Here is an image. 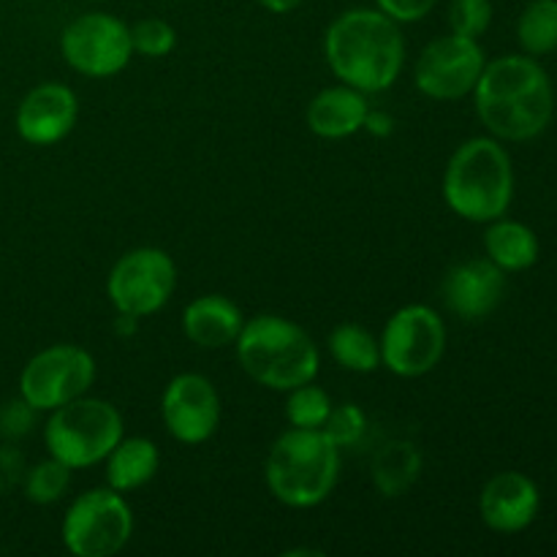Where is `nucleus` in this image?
<instances>
[{"label": "nucleus", "mask_w": 557, "mask_h": 557, "mask_svg": "<svg viewBox=\"0 0 557 557\" xmlns=\"http://www.w3.org/2000/svg\"><path fill=\"white\" fill-rule=\"evenodd\" d=\"M476 114L500 141H531L549 128L555 90L531 54H504L484 65L473 87Z\"/></svg>", "instance_id": "nucleus-1"}, {"label": "nucleus", "mask_w": 557, "mask_h": 557, "mask_svg": "<svg viewBox=\"0 0 557 557\" xmlns=\"http://www.w3.org/2000/svg\"><path fill=\"white\" fill-rule=\"evenodd\" d=\"M324 54L332 74L364 96L389 90L406 63L400 25L379 9H348L326 27Z\"/></svg>", "instance_id": "nucleus-2"}, {"label": "nucleus", "mask_w": 557, "mask_h": 557, "mask_svg": "<svg viewBox=\"0 0 557 557\" xmlns=\"http://www.w3.org/2000/svg\"><path fill=\"white\" fill-rule=\"evenodd\" d=\"M444 201L455 215L490 223L506 215L515 199V169L500 139L473 136L451 152L444 172Z\"/></svg>", "instance_id": "nucleus-3"}, {"label": "nucleus", "mask_w": 557, "mask_h": 557, "mask_svg": "<svg viewBox=\"0 0 557 557\" xmlns=\"http://www.w3.org/2000/svg\"><path fill=\"white\" fill-rule=\"evenodd\" d=\"M234 348L245 373L272 392H292L310 384L321 370L313 337L283 315L261 313L245 321Z\"/></svg>", "instance_id": "nucleus-4"}, {"label": "nucleus", "mask_w": 557, "mask_h": 557, "mask_svg": "<svg viewBox=\"0 0 557 557\" xmlns=\"http://www.w3.org/2000/svg\"><path fill=\"white\" fill-rule=\"evenodd\" d=\"M264 479L283 506L313 509L330 498L341 479V449L324 430L292 428L270 446Z\"/></svg>", "instance_id": "nucleus-5"}, {"label": "nucleus", "mask_w": 557, "mask_h": 557, "mask_svg": "<svg viewBox=\"0 0 557 557\" xmlns=\"http://www.w3.org/2000/svg\"><path fill=\"white\" fill-rule=\"evenodd\" d=\"M123 435V413L109 400L87 395L49 411L44 424V446L49 457L69 466L71 471L92 468L107 460Z\"/></svg>", "instance_id": "nucleus-6"}, {"label": "nucleus", "mask_w": 557, "mask_h": 557, "mask_svg": "<svg viewBox=\"0 0 557 557\" xmlns=\"http://www.w3.org/2000/svg\"><path fill=\"white\" fill-rule=\"evenodd\" d=\"M134 536V511L123 493L96 487L65 509L60 539L76 557H112Z\"/></svg>", "instance_id": "nucleus-7"}, {"label": "nucleus", "mask_w": 557, "mask_h": 557, "mask_svg": "<svg viewBox=\"0 0 557 557\" xmlns=\"http://www.w3.org/2000/svg\"><path fill=\"white\" fill-rule=\"evenodd\" d=\"M381 364L400 379H419L438 368L446 351V324L428 305H406L379 337Z\"/></svg>", "instance_id": "nucleus-8"}, {"label": "nucleus", "mask_w": 557, "mask_h": 557, "mask_svg": "<svg viewBox=\"0 0 557 557\" xmlns=\"http://www.w3.org/2000/svg\"><path fill=\"white\" fill-rule=\"evenodd\" d=\"M96 381V359L74 343H60L38 351L20 373V397L27 406L54 411L76 397L87 395Z\"/></svg>", "instance_id": "nucleus-9"}, {"label": "nucleus", "mask_w": 557, "mask_h": 557, "mask_svg": "<svg viewBox=\"0 0 557 557\" xmlns=\"http://www.w3.org/2000/svg\"><path fill=\"white\" fill-rule=\"evenodd\" d=\"M177 267L161 248H134L114 261L107 277V297L114 310L134 319L158 313L172 299Z\"/></svg>", "instance_id": "nucleus-10"}, {"label": "nucleus", "mask_w": 557, "mask_h": 557, "mask_svg": "<svg viewBox=\"0 0 557 557\" xmlns=\"http://www.w3.org/2000/svg\"><path fill=\"white\" fill-rule=\"evenodd\" d=\"M60 52L76 74L107 79L131 63L134 47L123 20L103 11H90L65 25L60 36Z\"/></svg>", "instance_id": "nucleus-11"}, {"label": "nucleus", "mask_w": 557, "mask_h": 557, "mask_svg": "<svg viewBox=\"0 0 557 557\" xmlns=\"http://www.w3.org/2000/svg\"><path fill=\"white\" fill-rule=\"evenodd\" d=\"M484 65L487 58L476 38L449 33L422 49L413 65V82L419 92L433 101H460L471 96Z\"/></svg>", "instance_id": "nucleus-12"}, {"label": "nucleus", "mask_w": 557, "mask_h": 557, "mask_svg": "<svg viewBox=\"0 0 557 557\" xmlns=\"http://www.w3.org/2000/svg\"><path fill=\"white\" fill-rule=\"evenodd\" d=\"M161 417L177 444H205L221 424V397L215 384L201 373L174 375L163 389Z\"/></svg>", "instance_id": "nucleus-13"}, {"label": "nucleus", "mask_w": 557, "mask_h": 557, "mask_svg": "<svg viewBox=\"0 0 557 557\" xmlns=\"http://www.w3.org/2000/svg\"><path fill=\"white\" fill-rule=\"evenodd\" d=\"M506 297V272L490 259H468L441 281V299L462 321H484Z\"/></svg>", "instance_id": "nucleus-14"}, {"label": "nucleus", "mask_w": 557, "mask_h": 557, "mask_svg": "<svg viewBox=\"0 0 557 557\" xmlns=\"http://www.w3.org/2000/svg\"><path fill=\"white\" fill-rule=\"evenodd\" d=\"M79 117V101L71 87L60 82L38 85L22 98L16 109V134L36 147H49L63 141L74 131Z\"/></svg>", "instance_id": "nucleus-15"}, {"label": "nucleus", "mask_w": 557, "mask_h": 557, "mask_svg": "<svg viewBox=\"0 0 557 557\" xmlns=\"http://www.w3.org/2000/svg\"><path fill=\"white\" fill-rule=\"evenodd\" d=\"M539 506H542V495H539L536 482L520 471L495 473L479 495L484 525L506 536L531 528L539 517Z\"/></svg>", "instance_id": "nucleus-16"}, {"label": "nucleus", "mask_w": 557, "mask_h": 557, "mask_svg": "<svg viewBox=\"0 0 557 557\" xmlns=\"http://www.w3.org/2000/svg\"><path fill=\"white\" fill-rule=\"evenodd\" d=\"M243 310L223 294H205L196 297L183 310V332L199 348H226L234 346L243 332Z\"/></svg>", "instance_id": "nucleus-17"}, {"label": "nucleus", "mask_w": 557, "mask_h": 557, "mask_svg": "<svg viewBox=\"0 0 557 557\" xmlns=\"http://www.w3.org/2000/svg\"><path fill=\"white\" fill-rule=\"evenodd\" d=\"M368 96L357 87L335 85L321 90L308 107V128L321 139H348L364 128Z\"/></svg>", "instance_id": "nucleus-18"}, {"label": "nucleus", "mask_w": 557, "mask_h": 557, "mask_svg": "<svg viewBox=\"0 0 557 557\" xmlns=\"http://www.w3.org/2000/svg\"><path fill=\"white\" fill-rule=\"evenodd\" d=\"M103 462H107V487L125 495L152 482L161 468V451L150 438H139V435L125 438L123 435Z\"/></svg>", "instance_id": "nucleus-19"}, {"label": "nucleus", "mask_w": 557, "mask_h": 557, "mask_svg": "<svg viewBox=\"0 0 557 557\" xmlns=\"http://www.w3.org/2000/svg\"><path fill=\"white\" fill-rule=\"evenodd\" d=\"M422 473V451L411 441H386L370 460V476L384 498H400Z\"/></svg>", "instance_id": "nucleus-20"}, {"label": "nucleus", "mask_w": 557, "mask_h": 557, "mask_svg": "<svg viewBox=\"0 0 557 557\" xmlns=\"http://www.w3.org/2000/svg\"><path fill=\"white\" fill-rule=\"evenodd\" d=\"M484 253L504 272L531 270L539 261V237L525 223L498 218L484 232Z\"/></svg>", "instance_id": "nucleus-21"}, {"label": "nucleus", "mask_w": 557, "mask_h": 557, "mask_svg": "<svg viewBox=\"0 0 557 557\" xmlns=\"http://www.w3.org/2000/svg\"><path fill=\"white\" fill-rule=\"evenodd\" d=\"M326 348H330V357L351 373H373L375 368H381L379 337H373L359 324L335 326L326 337Z\"/></svg>", "instance_id": "nucleus-22"}, {"label": "nucleus", "mask_w": 557, "mask_h": 557, "mask_svg": "<svg viewBox=\"0 0 557 557\" xmlns=\"http://www.w3.org/2000/svg\"><path fill=\"white\" fill-rule=\"evenodd\" d=\"M522 52L542 58L557 49V0H531L517 20Z\"/></svg>", "instance_id": "nucleus-23"}, {"label": "nucleus", "mask_w": 557, "mask_h": 557, "mask_svg": "<svg viewBox=\"0 0 557 557\" xmlns=\"http://www.w3.org/2000/svg\"><path fill=\"white\" fill-rule=\"evenodd\" d=\"M332 413V400L321 386L310 384L297 386L288 392L286 400V419L292 428L299 430H321Z\"/></svg>", "instance_id": "nucleus-24"}, {"label": "nucleus", "mask_w": 557, "mask_h": 557, "mask_svg": "<svg viewBox=\"0 0 557 557\" xmlns=\"http://www.w3.org/2000/svg\"><path fill=\"white\" fill-rule=\"evenodd\" d=\"M71 468L63 466L60 460L49 457V460L38 462L33 466L30 471L25 473V495L30 504L38 506H49V504H58L60 498L65 495L71 484Z\"/></svg>", "instance_id": "nucleus-25"}, {"label": "nucleus", "mask_w": 557, "mask_h": 557, "mask_svg": "<svg viewBox=\"0 0 557 557\" xmlns=\"http://www.w3.org/2000/svg\"><path fill=\"white\" fill-rule=\"evenodd\" d=\"M321 430L330 435V441L341 451L354 449L364 438V433H368V417H364V411L357 403H343V406H332L330 419H326Z\"/></svg>", "instance_id": "nucleus-26"}, {"label": "nucleus", "mask_w": 557, "mask_h": 557, "mask_svg": "<svg viewBox=\"0 0 557 557\" xmlns=\"http://www.w3.org/2000/svg\"><path fill=\"white\" fill-rule=\"evenodd\" d=\"M131 30V47H134L136 54H145V58H163L174 49L177 44V33L169 25L166 20H158V16H150V20H139L136 25L128 27Z\"/></svg>", "instance_id": "nucleus-27"}, {"label": "nucleus", "mask_w": 557, "mask_h": 557, "mask_svg": "<svg viewBox=\"0 0 557 557\" xmlns=\"http://www.w3.org/2000/svg\"><path fill=\"white\" fill-rule=\"evenodd\" d=\"M493 0H451L449 27L466 38H482L493 25Z\"/></svg>", "instance_id": "nucleus-28"}, {"label": "nucleus", "mask_w": 557, "mask_h": 557, "mask_svg": "<svg viewBox=\"0 0 557 557\" xmlns=\"http://www.w3.org/2000/svg\"><path fill=\"white\" fill-rule=\"evenodd\" d=\"M36 408L27 406L25 400H11L0 408V435L3 438H22L33 430V422H36Z\"/></svg>", "instance_id": "nucleus-29"}, {"label": "nucleus", "mask_w": 557, "mask_h": 557, "mask_svg": "<svg viewBox=\"0 0 557 557\" xmlns=\"http://www.w3.org/2000/svg\"><path fill=\"white\" fill-rule=\"evenodd\" d=\"M435 3L438 0H375V9L392 16L397 25H411V22H422L435 9Z\"/></svg>", "instance_id": "nucleus-30"}, {"label": "nucleus", "mask_w": 557, "mask_h": 557, "mask_svg": "<svg viewBox=\"0 0 557 557\" xmlns=\"http://www.w3.org/2000/svg\"><path fill=\"white\" fill-rule=\"evenodd\" d=\"M392 128H395V120L386 112H373V109H370L368 117H364V131H370V134L386 136L392 134Z\"/></svg>", "instance_id": "nucleus-31"}, {"label": "nucleus", "mask_w": 557, "mask_h": 557, "mask_svg": "<svg viewBox=\"0 0 557 557\" xmlns=\"http://www.w3.org/2000/svg\"><path fill=\"white\" fill-rule=\"evenodd\" d=\"M256 3L264 11H270V14H288V11L299 9L305 0H256Z\"/></svg>", "instance_id": "nucleus-32"}, {"label": "nucleus", "mask_w": 557, "mask_h": 557, "mask_svg": "<svg viewBox=\"0 0 557 557\" xmlns=\"http://www.w3.org/2000/svg\"><path fill=\"white\" fill-rule=\"evenodd\" d=\"M117 315H120V319H117V332H120V335H125V337L134 335V332H136V321H139V319H134V315H123V313H117Z\"/></svg>", "instance_id": "nucleus-33"}]
</instances>
